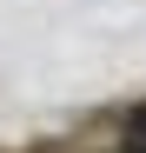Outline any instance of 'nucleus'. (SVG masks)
Segmentation results:
<instances>
[{
    "label": "nucleus",
    "mask_w": 146,
    "mask_h": 153,
    "mask_svg": "<svg viewBox=\"0 0 146 153\" xmlns=\"http://www.w3.org/2000/svg\"><path fill=\"white\" fill-rule=\"evenodd\" d=\"M126 140L146 153V107H133V113H126Z\"/></svg>",
    "instance_id": "obj_1"
}]
</instances>
